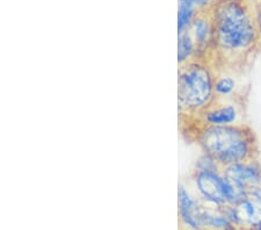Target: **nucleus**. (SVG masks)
I'll return each mask as SVG.
<instances>
[{
  "label": "nucleus",
  "instance_id": "nucleus-10",
  "mask_svg": "<svg viewBox=\"0 0 261 230\" xmlns=\"http://www.w3.org/2000/svg\"><path fill=\"white\" fill-rule=\"evenodd\" d=\"M179 2L187 3L189 5L194 6L196 10L202 11V10H205V8H208L213 0H179Z\"/></svg>",
  "mask_w": 261,
  "mask_h": 230
},
{
  "label": "nucleus",
  "instance_id": "nucleus-7",
  "mask_svg": "<svg viewBox=\"0 0 261 230\" xmlns=\"http://www.w3.org/2000/svg\"><path fill=\"white\" fill-rule=\"evenodd\" d=\"M236 86H237V82H236L232 72L215 73V97L229 98L239 94L236 92Z\"/></svg>",
  "mask_w": 261,
  "mask_h": 230
},
{
  "label": "nucleus",
  "instance_id": "nucleus-6",
  "mask_svg": "<svg viewBox=\"0 0 261 230\" xmlns=\"http://www.w3.org/2000/svg\"><path fill=\"white\" fill-rule=\"evenodd\" d=\"M208 8L197 12L189 27L186 31H184L187 32L193 44H194V58L203 61L210 50V47H212L213 42V22Z\"/></svg>",
  "mask_w": 261,
  "mask_h": 230
},
{
  "label": "nucleus",
  "instance_id": "nucleus-12",
  "mask_svg": "<svg viewBox=\"0 0 261 230\" xmlns=\"http://www.w3.org/2000/svg\"><path fill=\"white\" fill-rule=\"evenodd\" d=\"M250 194L253 195L254 198H255L256 200H258V201L261 203V185L258 186V187H255L254 190H252Z\"/></svg>",
  "mask_w": 261,
  "mask_h": 230
},
{
  "label": "nucleus",
  "instance_id": "nucleus-8",
  "mask_svg": "<svg viewBox=\"0 0 261 230\" xmlns=\"http://www.w3.org/2000/svg\"><path fill=\"white\" fill-rule=\"evenodd\" d=\"M179 53H178V58H179V65L184 64L188 61H191L194 58L195 49L194 44L191 40V37L187 34V32H181L179 33Z\"/></svg>",
  "mask_w": 261,
  "mask_h": 230
},
{
  "label": "nucleus",
  "instance_id": "nucleus-2",
  "mask_svg": "<svg viewBox=\"0 0 261 230\" xmlns=\"http://www.w3.org/2000/svg\"><path fill=\"white\" fill-rule=\"evenodd\" d=\"M179 131L185 140L199 145L203 155L222 169L258 160V141L247 124L213 125L202 122L195 115L179 113Z\"/></svg>",
  "mask_w": 261,
  "mask_h": 230
},
{
  "label": "nucleus",
  "instance_id": "nucleus-3",
  "mask_svg": "<svg viewBox=\"0 0 261 230\" xmlns=\"http://www.w3.org/2000/svg\"><path fill=\"white\" fill-rule=\"evenodd\" d=\"M215 73L207 62L191 60L179 65L178 105L180 114L195 115L215 98Z\"/></svg>",
  "mask_w": 261,
  "mask_h": 230
},
{
  "label": "nucleus",
  "instance_id": "nucleus-5",
  "mask_svg": "<svg viewBox=\"0 0 261 230\" xmlns=\"http://www.w3.org/2000/svg\"><path fill=\"white\" fill-rule=\"evenodd\" d=\"M222 174L233 190L238 201L261 185V165L258 161L225 166L222 169Z\"/></svg>",
  "mask_w": 261,
  "mask_h": 230
},
{
  "label": "nucleus",
  "instance_id": "nucleus-4",
  "mask_svg": "<svg viewBox=\"0 0 261 230\" xmlns=\"http://www.w3.org/2000/svg\"><path fill=\"white\" fill-rule=\"evenodd\" d=\"M244 106V95L236 94L229 98L215 97L203 111L195 116L202 122L213 125L238 124Z\"/></svg>",
  "mask_w": 261,
  "mask_h": 230
},
{
  "label": "nucleus",
  "instance_id": "nucleus-14",
  "mask_svg": "<svg viewBox=\"0 0 261 230\" xmlns=\"http://www.w3.org/2000/svg\"><path fill=\"white\" fill-rule=\"evenodd\" d=\"M255 228H256V230H261V222H260L258 225H256Z\"/></svg>",
  "mask_w": 261,
  "mask_h": 230
},
{
  "label": "nucleus",
  "instance_id": "nucleus-9",
  "mask_svg": "<svg viewBox=\"0 0 261 230\" xmlns=\"http://www.w3.org/2000/svg\"><path fill=\"white\" fill-rule=\"evenodd\" d=\"M199 10H196L194 6L189 5L187 3L179 2V10H178V31L179 33L186 31L192 23L193 19L195 18Z\"/></svg>",
  "mask_w": 261,
  "mask_h": 230
},
{
  "label": "nucleus",
  "instance_id": "nucleus-11",
  "mask_svg": "<svg viewBox=\"0 0 261 230\" xmlns=\"http://www.w3.org/2000/svg\"><path fill=\"white\" fill-rule=\"evenodd\" d=\"M253 5H254L256 26H258L260 36H261V0H253Z\"/></svg>",
  "mask_w": 261,
  "mask_h": 230
},
{
  "label": "nucleus",
  "instance_id": "nucleus-13",
  "mask_svg": "<svg viewBox=\"0 0 261 230\" xmlns=\"http://www.w3.org/2000/svg\"><path fill=\"white\" fill-rule=\"evenodd\" d=\"M241 228L236 229V230H256L255 227H245V225H239Z\"/></svg>",
  "mask_w": 261,
  "mask_h": 230
},
{
  "label": "nucleus",
  "instance_id": "nucleus-1",
  "mask_svg": "<svg viewBox=\"0 0 261 230\" xmlns=\"http://www.w3.org/2000/svg\"><path fill=\"white\" fill-rule=\"evenodd\" d=\"M212 47L204 58L214 73H238L261 45L253 0H213Z\"/></svg>",
  "mask_w": 261,
  "mask_h": 230
}]
</instances>
